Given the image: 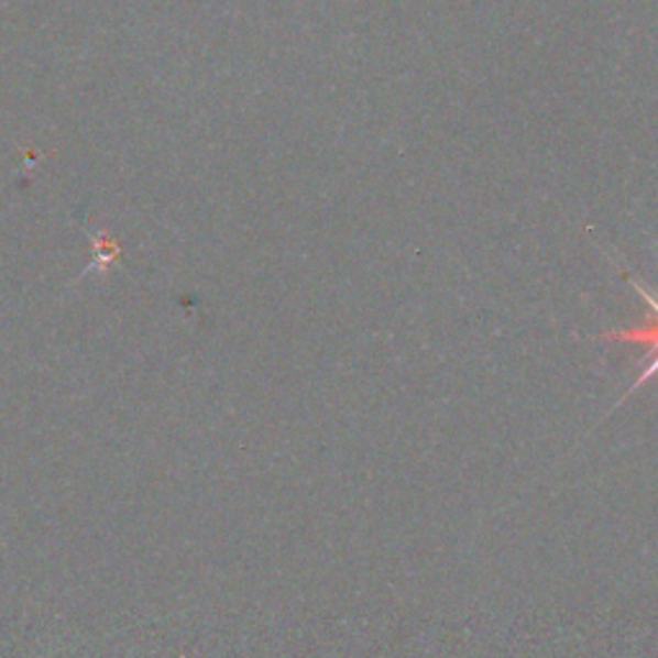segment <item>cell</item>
Returning <instances> with one entry per match:
<instances>
[{"mask_svg": "<svg viewBox=\"0 0 658 658\" xmlns=\"http://www.w3.org/2000/svg\"><path fill=\"white\" fill-rule=\"evenodd\" d=\"M90 244H94V260H90L86 273L106 275L113 265L119 263L121 244H119V240H113L109 232H96L94 237H90Z\"/></svg>", "mask_w": 658, "mask_h": 658, "instance_id": "cell-1", "label": "cell"}, {"mask_svg": "<svg viewBox=\"0 0 658 658\" xmlns=\"http://www.w3.org/2000/svg\"><path fill=\"white\" fill-rule=\"evenodd\" d=\"M656 376H658V342H654V346H648V365H646V369H643L640 376L633 381L630 388H627V392L623 394V399H619V402L615 404V407H612L610 412H615V409L619 407V404L630 399V396H633L635 392H638V388H643L646 384H650V381H654Z\"/></svg>", "mask_w": 658, "mask_h": 658, "instance_id": "cell-2", "label": "cell"}]
</instances>
